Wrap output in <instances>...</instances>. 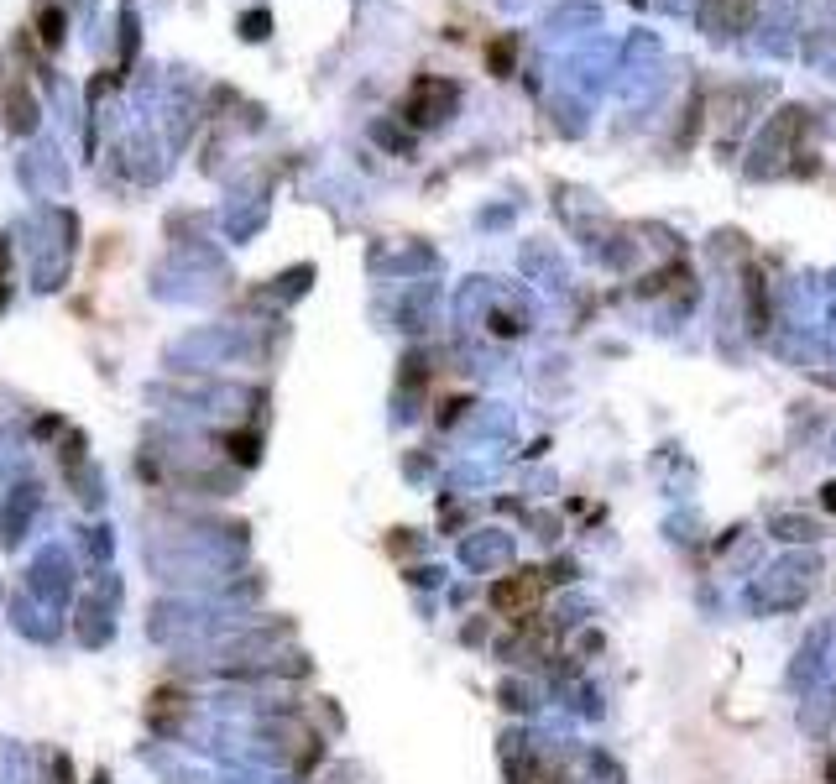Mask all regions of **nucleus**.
<instances>
[{"label": "nucleus", "instance_id": "obj_1", "mask_svg": "<svg viewBox=\"0 0 836 784\" xmlns=\"http://www.w3.org/2000/svg\"><path fill=\"white\" fill-rule=\"evenodd\" d=\"M455 105H460V84L455 79H434V74H418L408 84V95H403V115L418 131L445 126L450 115H455Z\"/></svg>", "mask_w": 836, "mask_h": 784}, {"label": "nucleus", "instance_id": "obj_2", "mask_svg": "<svg viewBox=\"0 0 836 784\" xmlns=\"http://www.w3.org/2000/svg\"><path fill=\"white\" fill-rule=\"evenodd\" d=\"M37 126H42V105L27 89V79L6 84V131L11 136H37Z\"/></svg>", "mask_w": 836, "mask_h": 784}, {"label": "nucleus", "instance_id": "obj_3", "mask_svg": "<svg viewBox=\"0 0 836 784\" xmlns=\"http://www.w3.org/2000/svg\"><path fill=\"white\" fill-rule=\"evenodd\" d=\"M115 27H121V63H115V74H131L136 48H142V16H136L131 0H121V11H115Z\"/></svg>", "mask_w": 836, "mask_h": 784}, {"label": "nucleus", "instance_id": "obj_4", "mask_svg": "<svg viewBox=\"0 0 836 784\" xmlns=\"http://www.w3.org/2000/svg\"><path fill=\"white\" fill-rule=\"evenodd\" d=\"M21 178H53V189H63V163H58V147L53 142H37L32 157H21Z\"/></svg>", "mask_w": 836, "mask_h": 784}, {"label": "nucleus", "instance_id": "obj_5", "mask_svg": "<svg viewBox=\"0 0 836 784\" xmlns=\"http://www.w3.org/2000/svg\"><path fill=\"white\" fill-rule=\"evenodd\" d=\"M37 42L48 53H58L63 42H68V6H42L37 11Z\"/></svg>", "mask_w": 836, "mask_h": 784}, {"label": "nucleus", "instance_id": "obj_6", "mask_svg": "<svg viewBox=\"0 0 836 784\" xmlns=\"http://www.w3.org/2000/svg\"><path fill=\"white\" fill-rule=\"evenodd\" d=\"M236 32H241V42H267V37H272V11H267V6H251V11L236 21Z\"/></svg>", "mask_w": 836, "mask_h": 784}, {"label": "nucleus", "instance_id": "obj_7", "mask_svg": "<svg viewBox=\"0 0 836 784\" xmlns=\"http://www.w3.org/2000/svg\"><path fill=\"white\" fill-rule=\"evenodd\" d=\"M371 142H382L387 152H413V136L403 131V126H392V121H371Z\"/></svg>", "mask_w": 836, "mask_h": 784}, {"label": "nucleus", "instance_id": "obj_8", "mask_svg": "<svg viewBox=\"0 0 836 784\" xmlns=\"http://www.w3.org/2000/svg\"><path fill=\"white\" fill-rule=\"evenodd\" d=\"M513 58H518V37H497L492 48H486V68H492V74H513Z\"/></svg>", "mask_w": 836, "mask_h": 784}, {"label": "nucleus", "instance_id": "obj_9", "mask_svg": "<svg viewBox=\"0 0 836 784\" xmlns=\"http://www.w3.org/2000/svg\"><path fill=\"white\" fill-rule=\"evenodd\" d=\"M74 11H79V21H89L95 16V0H74Z\"/></svg>", "mask_w": 836, "mask_h": 784}]
</instances>
